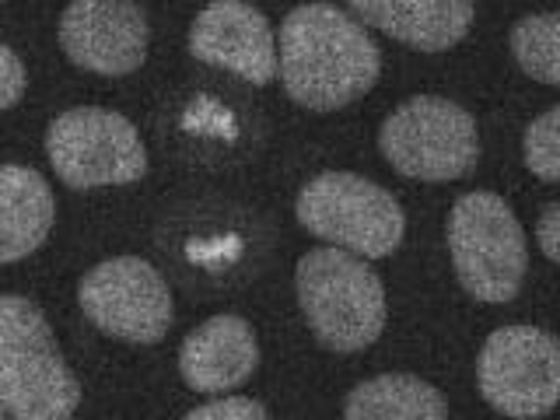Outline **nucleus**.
<instances>
[{
	"mask_svg": "<svg viewBox=\"0 0 560 420\" xmlns=\"http://www.w3.org/2000/svg\"><path fill=\"white\" fill-rule=\"evenodd\" d=\"M277 70L298 105L332 113L372 92L382 52L354 14L337 4H302L280 25Z\"/></svg>",
	"mask_w": 560,
	"mask_h": 420,
	"instance_id": "1",
	"label": "nucleus"
},
{
	"mask_svg": "<svg viewBox=\"0 0 560 420\" xmlns=\"http://www.w3.org/2000/svg\"><path fill=\"white\" fill-rule=\"evenodd\" d=\"M78 407L81 382L43 308L22 294H0V410L11 420H70Z\"/></svg>",
	"mask_w": 560,
	"mask_h": 420,
	"instance_id": "2",
	"label": "nucleus"
},
{
	"mask_svg": "<svg viewBox=\"0 0 560 420\" xmlns=\"http://www.w3.org/2000/svg\"><path fill=\"white\" fill-rule=\"evenodd\" d=\"M298 305L323 347L337 354L372 347L385 329V288L364 259L343 249H312L298 259Z\"/></svg>",
	"mask_w": 560,
	"mask_h": 420,
	"instance_id": "3",
	"label": "nucleus"
},
{
	"mask_svg": "<svg viewBox=\"0 0 560 420\" xmlns=\"http://www.w3.org/2000/svg\"><path fill=\"white\" fill-rule=\"evenodd\" d=\"M448 256L466 294L487 305L512 302L529 267L515 210L487 189L455 200L448 214Z\"/></svg>",
	"mask_w": 560,
	"mask_h": 420,
	"instance_id": "4",
	"label": "nucleus"
},
{
	"mask_svg": "<svg viewBox=\"0 0 560 420\" xmlns=\"http://www.w3.org/2000/svg\"><path fill=\"white\" fill-rule=\"evenodd\" d=\"M294 214L315 238L358 259L389 256L407 235V218L393 192L354 172H323L308 179Z\"/></svg>",
	"mask_w": 560,
	"mask_h": 420,
	"instance_id": "5",
	"label": "nucleus"
},
{
	"mask_svg": "<svg viewBox=\"0 0 560 420\" xmlns=\"http://www.w3.org/2000/svg\"><path fill=\"white\" fill-rule=\"evenodd\" d=\"M378 148L399 175L420 183L463 179L480 162V133L463 105L417 95L385 116Z\"/></svg>",
	"mask_w": 560,
	"mask_h": 420,
	"instance_id": "6",
	"label": "nucleus"
},
{
	"mask_svg": "<svg viewBox=\"0 0 560 420\" xmlns=\"http://www.w3.org/2000/svg\"><path fill=\"white\" fill-rule=\"evenodd\" d=\"M46 154L70 189L127 186L148 172V148L137 127L102 105H78L49 122Z\"/></svg>",
	"mask_w": 560,
	"mask_h": 420,
	"instance_id": "7",
	"label": "nucleus"
},
{
	"mask_svg": "<svg viewBox=\"0 0 560 420\" xmlns=\"http://www.w3.org/2000/svg\"><path fill=\"white\" fill-rule=\"evenodd\" d=\"M483 399L504 417L536 420L557 407L560 343L539 326H501L487 337L477 358Z\"/></svg>",
	"mask_w": 560,
	"mask_h": 420,
	"instance_id": "8",
	"label": "nucleus"
},
{
	"mask_svg": "<svg viewBox=\"0 0 560 420\" xmlns=\"http://www.w3.org/2000/svg\"><path fill=\"white\" fill-rule=\"evenodd\" d=\"M81 312L105 337L122 343H158L172 326V291L140 256H116L92 267L78 288Z\"/></svg>",
	"mask_w": 560,
	"mask_h": 420,
	"instance_id": "9",
	"label": "nucleus"
},
{
	"mask_svg": "<svg viewBox=\"0 0 560 420\" xmlns=\"http://www.w3.org/2000/svg\"><path fill=\"white\" fill-rule=\"evenodd\" d=\"M148 14L127 0H74L60 18V46L92 74L127 78L148 60Z\"/></svg>",
	"mask_w": 560,
	"mask_h": 420,
	"instance_id": "10",
	"label": "nucleus"
},
{
	"mask_svg": "<svg viewBox=\"0 0 560 420\" xmlns=\"http://www.w3.org/2000/svg\"><path fill=\"white\" fill-rule=\"evenodd\" d=\"M189 52L249 84H270L277 78V35L267 14L242 0H214L192 18Z\"/></svg>",
	"mask_w": 560,
	"mask_h": 420,
	"instance_id": "11",
	"label": "nucleus"
},
{
	"mask_svg": "<svg viewBox=\"0 0 560 420\" xmlns=\"http://www.w3.org/2000/svg\"><path fill=\"white\" fill-rule=\"evenodd\" d=\"M259 364V343L242 315H210L189 329L179 347V372L189 389L228 393L253 378Z\"/></svg>",
	"mask_w": 560,
	"mask_h": 420,
	"instance_id": "12",
	"label": "nucleus"
},
{
	"mask_svg": "<svg viewBox=\"0 0 560 420\" xmlns=\"http://www.w3.org/2000/svg\"><path fill=\"white\" fill-rule=\"evenodd\" d=\"M350 11L358 14V25H372L420 52L463 43L477 18V8L466 0H354Z\"/></svg>",
	"mask_w": 560,
	"mask_h": 420,
	"instance_id": "13",
	"label": "nucleus"
},
{
	"mask_svg": "<svg viewBox=\"0 0 560 420\" xmlns=\"http://www.w3.org/2000/svg\"><path fill=\"white\" fill-rule=\"evenodd\" d=\"M57 200L39 172L28 165H0V262L32 256L49 238Z\"/></svg>",
	"mask_w": 560,
	"mask_h": 420,
	"instance_id": "14",
	"label": "nucleus"
},
{
	"mask_svg": "<svg viewBox=\"0 0 560 420\" xmlns=\"http://www.w3.org/2000/svg\"><path fill=\"white\" fill-rule=\"evenodd\" d=\"M343 420H448V402L417 375H375L350 389Z\"/></svg>",
	"mask_w": 560,
	"mask_h": 420,
	"instance_id": "15",
	"label": "nucleus"
},
{
	"mask_svg": "<svg viewBox=\"0 0 560 420\" xmlns=\"http://www.w3.org/2000/svg\"><path fill=\"white\" fill-rule=\"evenodd\" d=\"M518 67L539 84L560 81V14H529L512 28Z\"/></svg>",
	"mask_w": 560,
	"mask_h": 420,
	"instance_id": "16",
	"label": "nucleus"
},
{
	"mask_svg": "<svg viewBox=\"0 0 560 420\" xmlns=\"http://www.w3.org/2000/svg\"><path fill=\"white\" fill-rule=\"evenodd\" d=\"M522 154H525V168H529L536 179L542 183L560 179V109L557 105H550L547 113L536 116L529 127H525Z\"/></svg>",
	"mask_w": 560,
	"mask_h": 420,
	"instance_id": "17",
	"label": "nucleus"
},
{
	"mask_svg": "<svg viewBox=\"0 0 560 420\" xmlns=\"http://www.w3.org/2000/svg\"><path fill=\"white\" fill-rule=\"evenodd\" d=\"M179 420H270V417H267V410H262V402H256V399L224 396L214 402H203V407L189 410Z\"/></svg>",
	"mask_w": 560,
	"mask_h": 420,
	"instance_id": "18",
	"label": "nucleus"
},
{
	"mask_svg": "<svg viewBox=\"0 0 560 420\" xmlns=\"http://www.w3.org/2000/svg\"><path fill=\"white\" fill-rule=\"evenodd\" d=\"M25 84H28V74H25L22 57L0 43V109H11V105L22 102Z\"/></svg>",
	"mask_w": 560,
	"mask_h": 420,
	"instance_id": "19",
	"label": "nucleus"
},
{
	"mask_svg": "<svg viewBox=\"0 0 560 420\" xmlns=\"http://www.w3.org/2000/svg\"><path fill=\"white\" fill-rule=\"evenodd\" d=\"M536 238H539V249L550 262L560 259V207L557 203H547L542 207V214L536 221Z\"/></svg>",
	"mask_w": 560,
	"mask_h": 420,
	"instance_id": "20",
	"label": "nucleus"
},
{
	"mask_svg": "<svg viewBox=\"0 0 560 420\" xmlns=\"http://www.w3.org/2000/svg\"><path fill=\"white\" fill-rule=\"evenodd\" d=\"M0 420H4V410H0Z\"/></svg>",
	"mask_w": 560,
	"mask_h": 420,
	"instance_id": "21",
	"label": "nucleus"
}]
</instances>
